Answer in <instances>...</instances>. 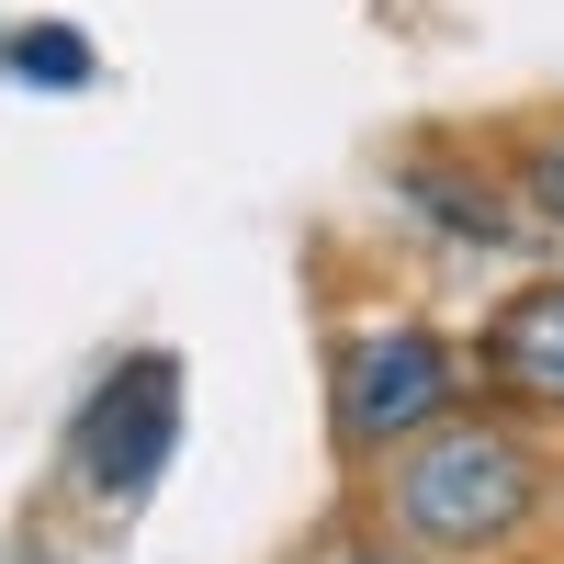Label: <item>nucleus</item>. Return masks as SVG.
<instances>
[{
	"label": "nucleus",
	"mask_w": 564,
	"mask_h": 564,
	"mask_svg": "<svg viewBox=\"0 0 564 564\" xmlns=\"http://www.w3.org/2000/svg\"><path fill=\"white\" fill-rule=\"evenodd\" d=\"M441 406H452V350L430 327H361V339H339V372H327L339 452H395L417 430H441Z\"/></svg>",
	"instance_id": "nucleus-2"
},
{
	"label": "nucleus",
	"mask_w": 564,
	"mask_h": 564,
	"mask_svg": "<svg viewBox=\"0 0 564 564\" xmlns=\"http://www.w3.org/2000/svg\"><path fill=\"white\" fill-rule=\"evenodd\" d=\"M542 520V463L497 417H441L384 475V531L406 553H497Z\"/></svg>",
	"instance_id": "nucleus-1"
},
{
	"label": "nucleus",
	"mask_w": 564,
	"mask_h": 564,
	"mask_svg": "<svg viewBox=\"0 0 564 564\" xmlns=\"http://www.w3.org/2000/svg\"><path fill=\"white\" fill-rule=\"evenodd\" d=\"M520 193H531L542 226H564V124H542L531 148H520Z\"/></svg>",
	"instance_id": "nucleus-7"
},
{
	"label": "nucleus",
	"mask_w": 564,
	"mask_h": 564,
	"mask_svg": "<svg viewBox=\"0 0 564 564\" xmlns=\"http://www.w3.org/2000/svg\"><path fill=\"white\" fill-rule=\"evenodd\" d=\"M395 193L430 215L452 249H508V226H520V215L497 204V181H452L441 159H406V170H395Z\"/></svg>",
	"instance_id": "nucleus-5"
},
{
	"label": "nucleus",
	"mask_w": 564,
	"mask_h": 564,
	"mask_svg": "<svg viewBox=\"0 0 564 564\" xmlns=\"http://www.w3.org/2000/svg\"><path fill=\"white\" fill-rule=\"evenodd\" d=\"M170 430H181V361L135 350L79 417V486L90 497H148V475L170 463Z\"/></svg>",
	"instance_id": "nucleus-3"
},
{
	"label": "nucleus",
	"mask_w": 564,
	"mask_h": 564,
	"mask_svg": "<svg viewBox=\"0 0 564 564\" xmlns=\"http://www.w3.org/2000/svg\"><path fill=\"white\" fill-rule=\"evenodd\" d=\"M372 564H395V531H384V553H372Z\"/></svg>",
	"instance_id": "nucleus-8"
},
{
	"label": "nucleus",
	"mask_w": 564,
	"mask_h": 564,
	"mask_svg": "<svg viewBox=\"0 0 564 564\" xmlns=\"http://www.w3.org/2000/svg\"><path fill=\"white\" fill-rule=\"evenodd\" d=\"M486 372L520 384L531 406H564V282H531V294L486 327Z\"/></svg>",
	"instance_id": "nucleus-4"
},
{
	"label": "nucleus",
	"mask_w": 564,
	"mask_h": 564,
	"mask_svg": "<svg viewBox=\"0 0 564 564\" xmlns=\"http://www.w3.org/2000/svg\"><path fill=\"white\" fill-rule=\"evenodd\" d=\"M0 57H12L34 90H79L90 68H102V57H90V34H68V23H23L12 45H0Z\"/></svg>",
	"instance_id": "nucleus-6"
}]
</instances>
